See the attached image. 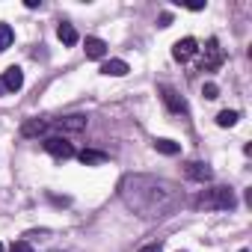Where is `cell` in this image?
Returning a JSON list of instances; mask_svg holds the SVG:
<instances>
[{"label": "cell", "mask_w": 252, "mask_h": 252, "mask_svg": "<svg viewBox=\"0 0 252 252\" xmlns=\"http://www.w3.org/2000/svg\"><path fill=\"white\" fill-rule=\"evenodd\" d=\"M119 193L131 211H137L146 220L155 217H169L178 205H181V190L163 178H152V175H128L119 184Z\"/></svg>", "instance_id": "1"}, {"label": "cell", "mask_w": 252, "mask_h": 252, "mask_svg": "<svg viewBox=\"0 0 252 252\" xmlns=\"http://www.w3.org/2000/svg\"><path fill=\"white\" fill-rule=\"evenodd\" d=\"M234 205H237V199L228 187H211V190L199 193V199H196V208H205V211H231Z\"/></svg>", "instance_id": "2"}, {"label": "cell", "mask_w": 252, "mask_h": 252, "mask_svg": "<svg viewBox=\"0 0 252 252\" xmlns=\"http://www.w3.org/2000/svg\"><path fill=\"white\" fill-rule=\"evenodd\" d=\"M222 60H225V54H222L220 42H217V39H208V42H205V60H202V71H217V68L222 65Z\"/></svg>", "instance_id": "3"}, {"label": "cell", "mask_w": 252, "mask_h": 252, "mask_svg": "<svg viewBox=\"0 0 252 252\" xmlns=\"http://www.w3.org/2000/svg\"><path fill=\"white\" fill-rule=\"evenodd\" d=\"M45 152L54 155V158H60V160L74 158V146H71L65 137H48V140H45Z\"/></svg>", "instance_id": "4"}, {"label": "cell", "mask_w": 252, "mask_h": 252, "mask_svg": "<svg viewBox=\"0 0 252 252\" xmlns=\"http://www.w3.org/2000/svg\"><path fill=\"white\" fill-rule=\"evenodd\" d=\"M54 128H57V131H63V134H80V131L86 128V116H83V113L63 116V119H57V122H54Z\"/></svg>", "instance_id": "5"}, {"label": "cell", "mask_w": 252, "mask_h": 252, "mask_svg": "<svg viewBox=\"0 0 252 252\" xmlns=\"http://www.w3.org/2000/svg\"><path fill=\"white\" fill-rule=\"evenodd\" d=\"M196 51H199V42H196L193 36H184V39H178V42L172 45V60H175V63H187Z\"/></svg>", "instance_id": "6"}, {"label": "cell", "mask_w": 252, "mask_h": 252, "mask_svg": "<svg viewBox=\"0 0 252 252\" xmlns=\"http://www.w3.org/2000/svg\"><path fill=\"white\" fill-rule=\"evenodd\" d=\"M158 92H160V98H163V104H166V107H169L172 113H181V116L187 113V101H184V98H181V95H178V92H175L172 86H166V83H163V86H160Z\"/></svg>", "instance_id": "7"}, {"label": "cell", "mask_w": 252, "mask_h": 252, "mask_svg": "<svg viewBox=\"0 0 252 252\" xmlns=\"http://www.w3.org/2000/svg\"><path fill=\"white\" fill-rule=\"evenodd\" d=\"M184 175H187L190 181L205 184V181H211V178H214V169H211L208 163H202V160H190V163L184 166Z\"/></svg>", "instance_id": "8"}, {"label": "cell", "mask_w": 252, "mask_h": 252, "mask_svg": "<svg viewBox=\"0 0 252 252\" xmlns=\"http://www.w3.org/2000/svg\"><path fill=\"white\" fill-rule=\"evenodd\" d=\"M0 80H3V89H6V92H18V89L24 86V71H21L18 65H9L6 74L0 77Z\"/></svg>", "instance_id": "9"}, {"label": "cell", "mask_w": 252, "mask_h": 252, "mask_svg": "<svg viewBox=\"0 0 252 252\" xmlns=\"http://www.w3.org/2000/svg\"><path fill=\"white\" fill-rule=\"evenodd\" d=\"M83 51H86L89 60H104V57H107V45H104V39H98V36H89V39L83 42Z\"/></svg>", "instance_id": "10"}, {"label": "cell", "mask_w": 252, "mask_h": 252, "mask_svg": "<svg viewBox=\"0 0 252 252\" xmlns=\"http://www.w3.org/2000/svg\"><path fill=\"white\" fill-rule=\"evenodd\" d=\"M48 128H51V125L42 122V119H27V122L21 125V137H42Z\"/></svg>", "instance_id": "11"}, {"label": "cell", "mask_w": 252, "mask_h": 252, "mask_svg": "<svg viewBox=\"0 0 252 252\" xmlns=\"http://www.w3.org/2000/svg\"><path fill=\"white\" fill-rule=\"evenodd\" d=\"M131 68H128V63L125 60H107L104 65H101V74H107V77H125Z\"/></svg>", "instance_id": "12"}, {"label": "cell", "mask_w": 252, "mask_h": 252, "mask_svg": "<svg viewBox=\"0 0 252 252\" xmlns=\"http://www.w3.org/2000/svg\"><path fill=\"white\" fill-rule=\"evenodd\" d=\"M77 158H80L83 166H101V163H107V155L104 152H95V149H83Z\"/></svg>", "instance_id": "13"}, {"label": "cell", "mask_w": 252, "mask_h": 252, "mask_svg": "<svg viewBox=\"0 0 252 252\" xmlns=\"http://www.w3.org/2000/svg\"><path fill=\"white\" fill-rule=\"evenodd\" d=\"M57 39H60L63 45H68V48H71V45H77V39H80V36H77V30H74L71 24H60V27H57Z\"/></svg>", "instance_id": "14"}, {"label": "cell", "mask_w": 252, "mask_h": 252, "mask_svg": "<svg viewBox=\"0 0 252 252\" xmlns=\"http://www.w3.org/2000/svg\"><path fill=\"white\" fill-rule=\"evenodd\" d=\"M155 149H158L160 155H166V158H175V155L181 152V146H178L175 140H155Z\"/></svg>", "instance_id": "15"}, {"label": "cell", "mask_w": 252, "mask_h": 252, "mask_svg": "<svg viewBox=\"0 0 252 252\" xmlns=\"http://www.w3.org/2000/svg\"><path fill=\"white\" fill-rule=\"evenodd\" d=\"M237 119H240L237 110H222V113L217 116V125H220V128H231V125H237Z\"/></svg>", "instance_id": "16"}, {"label": "cell", "mask_w": 252, "mask_h": 252, "mask_svg": "<svg viewBox=\"0 0 252 252\" xmlns=\"http://www.w3.org/2000/svg\"><path fill=\"white\" fill-rule=\"evenodd\" d=\"M12 39H15L12 27H9V24H0V54H3V51L12 45Z\"/></svg>", "instance_id": "17"}, {"label": "cell", "mask_w": 252, "mask_h": 252, "mask_svg": "<svg viewBox=\"0 0 252 252\" xmlns=\"http://www.w3.org/2000/svg\"><path fill=\"white\" fill-rule=\"evenodd\" d=\"M202 95H205L208 101H214V98L220 95V86H217V83H205V86H202Z\"/></svg>", "instance_id": "18"}, {"label": "cell", "mask_w": 252, "mask_h": 252, "mask_svg": "<svg viewBox=\"0 0 252 252\" xmlns=\"http://www.w3.org/2000/svg\"><path fill=\"white\" fill-rule=\"evenodd\" d=\"M9 252H33V246H30L27 240H15V243L9 246Z\"/></svg>", "instance_id": "19"}, {"label": "cell", "mask_w": 252, "mask_h": 252, "mask_svg": "<svg viewBox=\"0 0 252 252\" xmlns=\"http://www.w3.org/2000/svg\"><path fill=\"white\" fill-rule=\"evenodd\" d=\"M140 252H163V243H160V240H155V243H146Z\"/></svg>", "instance_id": "20"}, {"label": "cell", "mask_w": 252, "mask_h": 252, "mask_svg": "<svg viewBox=\"0 0 252 252\" xmlns=\"http://www.w3.org/2000/svg\"><path fill=\"white\" fill-rule=\"evenodd\" d=\"M169 24H172V15H169V12H163V15L158 18V27H169Z\"/></svg>", "instance_id": "21"}, {"label": "cell", "mask_w": 252, "mask_h": 252, "mask_svg": "<svg viewBox=\"0 0 252 252\" xmlns=\"http://www.w3.org/2000/svg\"><path fill=\"white\" fill-rule=\"evenodd\" d=\"M0 92H3V80H0Z\"/></svg>", "instance_id": "22"}, {"label": "cell", "mask_w": 252, "mask_h": 252, "mask_svg": "<svg viewBox=\"0 0 252 252\" xmlns=\"http://www.w3.org/2000/svg\"><path fill=\"white\" fill-rule=\"evenodd\" d=\"M0 252H3V243H0Z\"/></svg>", "instance_id": "23"}]
</instances>
